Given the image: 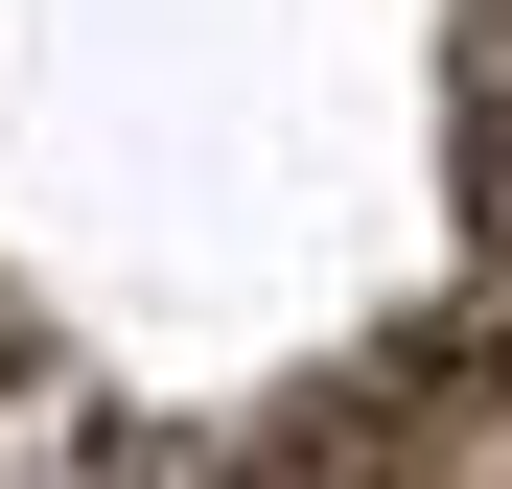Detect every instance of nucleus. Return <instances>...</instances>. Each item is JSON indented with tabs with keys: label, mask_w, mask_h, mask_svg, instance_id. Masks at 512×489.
<instances>
[{
	"label": "nucleus",
	"mask_w": 512,
	"mask_h": 489,
	"mask_svg": "<svg viewBox=\"0 0 512 489\" xmlns=\"http://www.w3.org/2000/svg\"><path fill=\"white\" fill-rule=\"evenodd\" d=\"M326 466H350V489H512V350L489 373H396Z\"/></svg>",
	"instance_id": "obj_1"
},
{
	"label": "nucleus",
	"mask_w": 512,
	"mask_h": 489,
	"mask_svg": "<svg viewBox=\"0 0 512 489\" xmlns=\"http://www.w3.org/2000/svg\"><path fill=\"white\" fill-rule=\"evenodd\" d=\"M0 489H117V443H94V420H70V396H47V373H0Z\"/></svg>",
	"instance_id": "obj_2"
},
{
	"label": "nucleus",
	"mask_w": 512,
	"mask_h": 489,
	"mask_svg": "<svg viewBox=\"0 0 512 489\" xmlns=\"http://www.w3.org/2000/svg\"><path fill=\"white\" fill-rule=\"evenodd\" d=\"M280 489H350V466H280Z\"/></svg>",
	"instance_id": "obj_3"
}]
</instances>
